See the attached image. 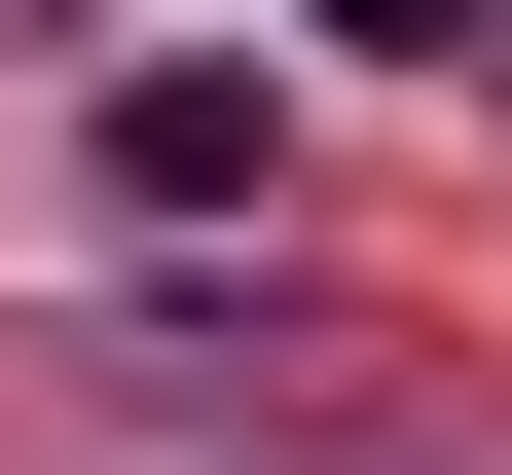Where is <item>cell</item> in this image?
Listing matches in <instances>:
<instances>
[{"mask_svg":"<svg viewBox=\"0 0 512 475\" xmlns=\"http://www.w3.org/2000/svg\"><path fill=\"white\" fill-rule=\"evenodd\" d=\"M110 183L147 220H256V74H110Z\"/></svg>","mask_w":512,"mask_h":475,"instance_id":"6da1fadb","label":"cell"}]
</instances>
